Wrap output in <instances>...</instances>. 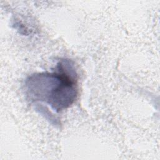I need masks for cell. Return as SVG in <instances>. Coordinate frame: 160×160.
<instances>
[{
    "label": "cell",
    "instance_id": "1",
    "mask_svg": "<svg viewBox=\"0 0 160 160\" xmlns=\"http://www.w3.org/2000/svg\"><path fill=\"white\" fill-rule=\"evenodd\" d=\"M77 74L71 61L61 60L53 72L35 73L25 81L26 94L31 102H44L56 112L69 107L78 96Z\"/></svg>",
    "mask_w": 160,
    "mask_h": 160
}]
</instances>
